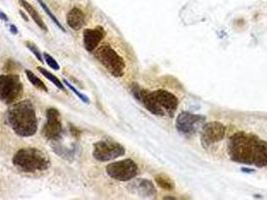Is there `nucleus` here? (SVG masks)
I'll list each match as a JSON object with an SVG mask.
<instances>
[{
  "instance_id": "obj_2",
  "label": "nucleus",
  "mask_w": 267,
  "mask_h": 200,
  "mask_svg": "<svg viewBox=\"0 0 267 200\" xmlns=\"http://www.w3.org/2000/svg\"><path fill=\"white\" fill-rule=\"evenodd\" d=\"M6 124L20 137H31L38 132L36 108L31 100H21L11 104L5 113Z\"/></svg>"
},
{
  "instance_id": "obj_16",
  "label": "nucleus",
  "mask_w": 267,
  "mask_h": 200,
  "mask_svg": "<svg viewBox=\"0 0 267 200\" xmlns=\"http://www.w3.org/2000/svg\"><path fill=\"white\" fill-rule=\"evenodd\" d=\"M19 3H20V5L26 10V12L28 13V15H29V16L32 17V19L37 23L38 27H39L41 30H43V31L46 32V31H47V27H46L44 21L42 20V18L40 17L38 10H37L29 2H27L26 0H19Z\"/></svg>"
},
{
  "instance_id": "obj_22",
  "label": "nucleus",
  "mask_w": 267,
  "mask_h": 200,
  "mask_svg": "<svg viewBox=\"0 0 267 200\" xmlns=\"http://www.w3.org/2000/svg\"><path fill=\"white\" fill-rule=\"evenodd\" d=\"M64 83H65V84H66V85H67V86H68V87H69V88H70V89H71V90H72V91H73V92L76 94V96H77L79 99L82 101V102H84V103H87V104L90 103V99H88V98H87V97H86L84 94H82L81 92H79V91L76 89V87H75L74 85H72V83H70V82H69L68 80H66V79L64 80Z\"/></svg>"
},
{
  "instance_id": "obj_6",
  "label": "nucleus",
  "mask_w": 267,
  "mask_h": 200,
  "mask_svg": "<svg viewBox=\"0 0 267 200\" xmlns=\"http://www.w3.org/2000/svg\"><path fill=\"white\" fill-rule=\"evenodd\" d=\"M126 153L125 147L114 140H101L94 145L93 156L100 162H108L123 156Z\"/></svg>"
},
{
  "instance_id": "obj_11",
  "label": "nucleus",
  "mask_w": 267,
  "mask_h": 200,
  "mask_svg": "<svg viewBox=\"0 0 267 200\" xmlns=\"http://www.w3.org/2000/svg\"><path fill=\"white\" fill-rule=\"evenodd\" d=\"M131 91H132V94L134 95V97L138 100L140 103H142L145 106V108L148 111H150L152 114L157 115V116H161V117L165 115V111L155 101L151 91H148L146 89L141 88L136 83H134L132 85Z\"/></svg>"
},
{
  "instance_id": "obj_4",
  "label": "nucleus",
  "mask_w": 267,
  "mask_h": 200,
  "mask_svg": "<svg viewBox=\"0 0 267 200\" xmlns=\"http://www.w3.org/2000/svg\"><path fill=\"white\" fill-rule=\"evenodd\" d=\"M95 57L114 77H122L126 64L123 57L108 43L103 44L95 51Z\"/></svg>"
},
{
  "instance_id": "obj_15",
  "label": "nucleus",
  "mask_w": 267,
  "mask_h": 200,
  "mask_svg": "<svg viewBox=\"0 0 267 200\" xmlns=\"http://www.w3.org/2000/svg\"><path fill=\"white\" fill-rule=\"evenodd\" d=\"M67 23L72 29L76 31L81 29L85 24V15L82 10L77 7H74L67 15Z\"/></svg>"
},
{
  "instance_id": "obj_18",
  "label": "nucleus",
  "mask_w": 267,
  "mask_h": 200,
  "mask_svg": "<svg viewBox=\"0 0 267 200\" xmlns=\"http://www.w3.org/2000/svg\"><path fill=\"white\" fill-rule=\"evenodd\" d=\"M25 74H26V77H27L28 81H29L35 87H37L38 89L42 90V91H44V92H48V89H47L46 85L44 84V82H43L41 79H39L34 72H32L31 70H25Z\"/></svg>"
},
{
  "instance_id": "obj_12",
  "label": "nucleus",
  "mask_w": 267,
  "mask_h": 200,
  "mask_svg": "<svg viewBox=\"0 0 267 200\" xmlns=\"http://www.w3.org/2000/svg\"><path fill=\"white\" fill-rule=\"evenodd\" d=\"M128 190L141 198H154L157 190L152 181L148 179H135L128 185Z\"/></svg>"
},
{
  "instance_id": "obj_17",
  "label": "nucleus",
  "mask_w": 267,
  "mask_h": 200,
  "mask_svg": "<svg viewBox=\"0 0 267 200\" xmlns=\"http://www.w3.org/2000/svg\"><path fill=\"white\" fill-rule=\"evenodd\" d=\"M38 70L46 78V79H48L51 83H53L60 90H62V91H65L66 92V87H65V84L55 76V75H53L51 72H49L48 70H46L45 68H43V67H38Z\"/></svg>"
},
{
  "instance_id": "obj_25",
  "label": "nucleus",
  "mask_w": 267,
  "mask_h": 200,
  "mask_svg": "<svg viewBox=\"0 0 267 200\" xmlns=\"http://www.w3.org/2000/svg\"><path fill=\"white\" fill-rule=\"evenodd\" d=\"M71 134H73V136L74 137H76V138H78L79 137V135H80V131L76 128V127H75L74 125H71Z\"/></svg>"
},
{
  "instance_id": "obj_19",
  "label": "nucleus",
  "mask_w": 267,
  "mask_h": 200,
  "mask_svg": "<svg viewBox=\"0 0 267 200\" xmlns=\"http://www.w3.org/2000/svg\"><path fill=\"white\" fill-rule=\"evenodd\" d=\"M53 147V151L60 155L61 157L63 158H66V159H72L73 156L75 155V149L74 148H67V147H64L63 145L61 144H55V145H52Z\"/></svg>"
},
{
  "instance_id": "obj_3",
  "label": "nucleus",
  "mask_w": 267,
  "mask_h": 200,
  "mask_svg": "<svg viewBox=\"0 0 267 200\" xmlns=\"http://www.w3.org/2000/svg\"><path fill=\"white\" fill-rule=\"evenodd\" d=\"M13 165L24 173H37L47 170L51 161L46 153L37 147L19 149L12 158Z\"/></svg>"
},
{
  "instance_id": "obj_9",
  "label": "nucleus",
  "mask_w": 267,
  "mask_h": 200,
  "mask_svg": "<svg viewBox=\"0 0 267 200\" xmlns=\"http://www.w3.org/2000/svg\"><path fill=\"white\" fill-rule=\"evenodd\" d=\"M204 122H205L204 116L183 111L177 117L176 127L179 132L186 136H191L203 125Z\"/></svg>"
},
{
  "instance_id": "obj_5",
  "label": "nucleus",
  "mask_w": 267,
  "mask_h": 200,
  "mask_svg": "<svg viewBox=\"0 0 267 200\" xmlns=\"http://www.w3.org/2000/svg\"><path fill=\"white\" fill-rule=\"evenodd\" d=\"M23 94V84L17 74L0 76V101L11 105L20 99Z\"/></svg>"
},
{
  "instance_id": "obj_1",
  "label": "nucleus",
  "mask_w": 267,
  "mask_h": 200,
  "mask_svg": "<svg viewBox=\"0 0 267 200\" xmlns=\"http://www.w3.org/2000/svg\"><path fill=\"white\" fill-rule=\"evenodd\" d=\"M228 154L237 163L258 168L267 166V142L255 134L243 131L233 134L229 139Z\"/></svg>"
},
{
  "instance_id": "obj_27",
  "label": "nucleus",
  "mask_w": 267,
  "mask_h": 200,
  "mask_svg": "<svg viewBox=\"0 0 267 200\" xmlns=\"http://www.w3.org/2000/svg\"><path fill=\"white\" fill-rule=\"evenodd\" d=\"M0 19H1L2 21H4V22H8V17H7V15H5L4 12H2V11H0Z\"/></svg>"
},
{
  "instance_id": "obj_24",
  "label": "nucleus",
  "mask_w": 267,
  "mask_h": 200,
  "mask_svg": "<svg viewBox=\"0 0 267 200\" xmlns=\"http://www.w3.org/2000/svg\"><path fill=\"white\" fill-rule=\"evenodd\" d=\"M26 47L34 53V55L37 57L38 61L40 62H43V56L41 55L39 49L38 47L35 45V43H32V42H26Z\"/></svg>"
},
{
  "instance_id": "obj_28",
  "label": "nucleus",
  "mask_w": 267,
  "mask_h": 200,
  "mask_svg": "<svg viewBox=\"0 0 267 200\" xmlns=\"http://www.w3.org/2000/svg\"><path fill=\"white\" fill-rule=\"evenodd\" d=\"M19 13H20V15H21V17L25 19V21H28V17L26 16V14H25V13H24L23 11H19Z\"/></svg>"
},
{
  "instance_id": "obj_20",
  "label": "nucleus",
  "mask_w": 267,
  "mask_h": 200,
  "mask_svg": "<svg viewBox=\"0 0 267 200\" xmlns=\"http://www.w3.org/2000/svg\"><path fill=\"white\" fill-rule=\"evenodd\" d=\"M156 182L158 183V185L166 190H173L175 188V185L173 183V181L167 177L166 175H158L156 176Z\"/></svg>"
},
{
  "instance_id": "obj_14",
  "label": "nucleus",
  "mask_w": 267,
  "mask_h": 200,
  "mask_svg": "<svg viewBox=\"0 0 267 200\" xmlns=\"http://www.w3.org/2000/svg\"><path fill=\"white\" fill-rule=\"evenodd\" d=\"M106 36V30L102 26L87 28L83 31V45L88 52H93Z\"/></svg>"
},
{
  "instance_id": "obj_21",
  "label": "nucleus",
  "mask_w": 267,
  "mask_h": 200,
  "mask_svg": "<svg viewBox=\"0 0 267 200\" xmlns=\"http://www.w3.org/2000/svg\"><path fill=\"white\" fill-rule=\"evenodd\" d=\"M37 1H38V3H39V5L42 7V9L45 11V13H46V14L49 16V18L52 20V22H53V23H55V25H56V26H57V27H58V28H60L62 31L66 32L67 30L64 28V26L62 25V23H61V22L57 20V18L54 16V14H53V13H52V11L49 9V7H48V6H47V5H46V4H45V3H44L42 0H37Z\"/></svg>"
},
{
  "instance_id": "obj_13",
  "label": "nucleus",
  "mask_w": 267,
  "mask_h": 200,
  "mask_svg": "<svg viewBox=\"0 0 267 200\" xmlns=\"http://www.w3.org/2000/svg\"><path fill=\"white\" fill-rule=\"evenodd\" d=\"M151 92L155 101L165 112H168L170 115L175 113L179 104V100L173 93L162 89Z\"/></svg>"
},
{
  "instance_id": "obj_7",
  "label": "nucleus",
  "mask_w": 267,
  "mask_h": 200,
  "mask_svg": "<svg viewBox=\"0 0 267 200\" xmlns=\"http://www.w3.org/2000/svg\"><path fill=\"white\" fill-rule=\"evenodd\" d=\"M107 174L117 181H130L139 173V167L132 159H124L112 162L106 168Z\"/></svg>"
},
{
  "instance_id": "obj_23",
  "label": "nucleus",
  "mask_w": 267,
  "mask_h": 200,
  "mask_svg": "<svg viewBox=\"0 0 267 200\" xmlns=\"http://www.w3.org/2000/svg\"><path fill=\"white\" fill-rule=\"evenodd\" d=\"M43 58H44L46 64L50 67V68H52L53 70H60V69H61V66H60L58 62H57L51 55H49L48 53H44V54H43Z\"/></svg>"
},
{
  "instance_id": "obj_10",
  "label": "nucleus",
  "mask_w": 267,
  "mask_h": 200,
  "mask_svg": "<svg viewBox=\"0 0 267 200\" xmlns=\"http://www.w3.org/2000/svg\"><path fill=\"white\" fill-rule=\"evenodd\" d=\"M226 134V127L220 122L206 123L202 127L201 131V142L205 148L221 141Z\"/></svg>"
},
{
  "instance_id": "obj_8",
  "label": "nucleus",
  "mask_w": 267,
  "mask_h": 200,
  "mask_svg": "<svg viewBox=\"0 0 267 200\" xmlns=\"http://www.w3.org/2000/svg\"><path fill=\"white\" fill-rule=\"evenodd\" d=\"M62 116L57 109L48 108L46 110V122L42 128V135L46 140L58 141L63 136Z\"/></svg>"
},
{
  "instance_id": "obj_26",
  "label": "nucleus",
  "mask_w": 267,
  "mask_h": 200,
  "mask_svg": "<svg viewBox=\"0 0 267 200\" xmlns=\"http://www.w3.org/2000/svg\"><path fill=\"white\" fill-rule=\"evenodd\" d=\"M9 30H10V32L12 34H18V29H17V27L14 26V25H12V24L9 25Z\"/></svg>"
}]
</instances>
